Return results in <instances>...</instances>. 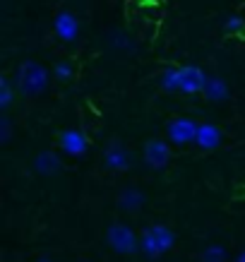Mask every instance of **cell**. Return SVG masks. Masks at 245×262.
Returning a JSON list of instances; mask_svg holds the SVG:
<instances>
[{
    "instance_id": "obj_3",
    "label": "cell",
    "mask_w": 245,
    "mask_h": 262,
    "mask_svg": "<svg viewBox=\"0 0 245 262\" xmlns=\"http://www.w3.org/2000/svg\"><path fill=\"white\" fill-rule=\"evenodd\" d=\"M106 243L118 255H132L140 250V233H135L127 224H111L106 229Z\"/></svg>"
},
{
    "instance_id": "obj_15",
    "label": "cell",
    "mask_w": 245,
    "mask_h": 262,
    "mask_svg": "<svg viewBox=\"0 0 245 262\" xmlns=\"http://www.w3.org/2000/svg\"><path fill=\"white\" fill-rule=\"evenodd\" d=\"M15 82H10L8 77H3L0 80V108L3 111H8L10 106H12V99H15V87H12Z\"/></svg>"
},
{
    "instance_id": "obj_9",
    "label": "cell",
    "mask_w": 245,
    "mask_h": 262,
    "mask_svg": "<svg viewBox=\"0 0 245 262\" xmlns=\"http://www.w3.org/2000/svg\"><path fill=\"white\" fill-rule=\"evenodd\" d=\"M53 32L58 34V39L75 41L79 36V19L72 15V12L63 10V12H58L56 19H53Z\"/></svg>"
},
{
    "instance_id": "obj_7",
    "label": "cell",
    "mask_w": 245,
    "mask_h": 262,
    "mask_svg": "<svg viewBox=\"0 0 245 262\" xmlns=\"http://www.w3.org/2000/svg\"><path fill=\"white\" fill-rule=\"evenodd\" d=\"M58 142H60V149H63L68 157H82V154H87V149H89L87 135H84L82 130H77V127L63 130Z\"/></svg>"
},
{
    "instance_id": "obj_4",
    "label": "cell",
    "mask_w": 245,
    "mask_h": 262,
    "mask_svg": "<svg viewBox=\"0 0 245 262\" xmlns=\"http://www.w3.org/2000/svg\"><path fill=\"white\" fill-rule=\"evenodd\" d=\"M207 75L197 65H181L178 68V92L183 94H199L205 92Z\"/></svg>"
},
{
    "instance_id": "obj_6",
    "label": "cell",
    "mask_w": 245,
    "mask_h": 262,
    "mask_svg": "<svg viewBox=\"0 0 245 262\" xmlns=\"http://www.w3.org/2000/svg\"><path fill=\"white\" fill-rule=\"evenodd\" d=\"M142 157H144V164L149 168H154V171L166 168L168 161H171V147L164 140H149V142L144 144Z\"/></svg>"
},
{
    "instance_id": "obj_18",
    "label": "cell",
    "mask_w": 245,
    "mask_h": 262,
    "mask_svg": "<svg viewBox=\"0 0 245 262\" xmlns=\"http://www.w3.org/2000/svg\"><path fill=\"white\" fill-rule=\"evenodd\" d=\"M53 75H56V80H70L72 75H75V68H72V63H68V60H60V63H56V68H53Z\"/></svg>"
},
{
    "instance_id": "obj_21",
    "label": "cell",
    "mask_w": 245,
    "mask_h": 262,
    "mask_svg": "<svg viewBox=\"0 0 245 262\" xmlns=\"http://www.w3.org/2000/svg\"><path fill=\"white\" fill-rule=\"evenodd\" d=\"M236 262H245V250H240V253L236 255Z\"/></svg>"
},
{
    "instance_id": "obj_8",
    "label": "cell",
    "mask_w": 245,
    "mask_h": 262,
    "mask_svg": "<svg viewBox=\"0 0 245 262\" xmlns=\"http://www.w3.org/2000/svg\"><path fill=\"white\" fill-rule=\"evenodd\" d=\"M103 161L111 171H127L130 168V151L120 140H111L103 149Z\"/></svg>"
},
{
    "instance_id": "obj_10",
    "label": "cell",
    "mask_w": 245,
    "mask_h": 262,
    "mask_svg": "<svg viewBox=\"0 0 245 262\" xmlns=\"http://www.w3.org/2000/svg\"><path fill=\"white\" fill-rule=\"evenodd\" d=\"M144 202H147L144 192L140 190V188H135V185L123 188V190H120V195H118V207L123 209V212H130V214L140 212V209L144 207Z\"/></svg>"
},
{
    "instance_id": "obj_20",
    "label": "cell",
    "mask_w": 245,
    "mask_h": 262,
    "mask_svg": "<svg viewBox=\"0 0 245 262\" xmlns=\"http://www.w3.org/2000/svg\"><path fill=\"white\" fill-rule=\"evenodd\" d=\"M108 41H111V46L113 48H125V51H132V41L127 39L125 34H111V36H108Z\"/></svg>"
},
{
    "instance_id": "obj_1",
    "label": "cell",
    "mask_w": 245,
    "mask_h": 262,
    "mask_svg": "<svg viewBox=\"0 0 245 262\" xmlns=\"http://www.w3.org/2000/svg\"><path fill=\"white\" fill-rule=\"evenodd\" d=\"M175 246V231L166 224H151L140 233V253L149 260H157Z\"/></svg>"
},
{
    "instance_id": "obj_12",
    "label": "cell",
    "mask_w": 245,
    "mask_h": 262,
    "mask_svg": "<svg viewBox=\"0 0 245 262\" xmlns=\"http://www.w3.org/2000/svg\"><path fill=\"white\" fill-rule=\"evenodd\" d=\"M60 168H63V161L58 159V154L51 149L39 151L36 159H34V171L41 176H56L60 173Z\"/></svg>"
},
{
    "instance_id": "obj_17",
    "label": "cell",
    "mask_w": 245,
    "mask_h": 262,
    "mask_svg": "<svg viewBox=\"0 0 245 262\" xmlns=\"http://www.w3.org/2000/svg\"><path fill=\"white\" fill-rule=\"evenodd\" d=\"M224 29L229 34H238V32H243L245 29V19L243 17H238V15H231L224 19Z\"/></svg>"
},
{
    "instance_id": "obj_2",
    "label": "cell",
    "mask_w": 245,
    "mask_h": 262,
    "mask_svg": "<svg viewBox=\"0 0 245 262\" xmlns=\"http://www.w3.org/2000/svg\"><path fill=\"white\" fill-rule=\"evenodd\" d=\"M12 82H15V87L27 96L41 94V92H46V87H48V70L43 65L36 63V60H24V63L17 65Z\"/></svg>"
},
{
    "instance_id": "obj_5",
    "label": "cell",
    "mask_w": 245,
    "mask_h": 262,
    "mask_svg": "<svg viewBox=\"0 0 245 262\" xmlns=\"http://www.w3.org/2000/svg\"><path fill=\"white\" fill-rule=\"evenodd\" d=\"M197 127L199 123H195L192 118H173L166 125V135L173 144H190L197 137Z\"/></svg>"
},
{
    "instance_id": "obj_19",
    "label": "cell",
    "mask_w": 245,
    "mask_h": 262,
    "mask_svg": "<svg viewBox=\"0 0 245 262\" xmlns=\"http://www.w3.org/2000/svg\"><path fill=\"white\" fill-rule=\"evenodd\" d=\"M10 137H12V120L8 116L0 118V144H8Z\"/></svg>"
},
{
    "instance_id": "obj_14",
    "label": "cell",
    "mask_w": 245,
    "mask_h": 262,
    "mask_svg": "<svg viewBox=\"0 0 245 262\" xmlns=\"http://www.w3.org/2000/svg\"><path fill=\"white\" fill-rule=\"evenodd\" d=\"M159 84L166 92H178V68H164L159 75Z\"/></svg>"
},
{
    "instance_id": "obj_16",
    "label": "cell",
    "mask_w": 245,
    "mask_h": 262,
    "mask_svg": "<svg viewBox=\"0 0 245 262\" xmlns=\"http://www.w3.org/2000/svg\"><path fill=\"white\" fill-rule=\"evenodd\" d=\"M202 262H226V248L224 246H209L202 250Z\"/></svg>"
},
{
    "instance_id": "obj_11",
    "label": "cell",
    "mask_w": 245,
    "mask_h": 262,
    "mask_svg": "<svg viewBox=\"0 0 245 262\" xmlns=\"http://www.w3.org/2000/svg\"><path fill=\"white\" fill-rule=\"evenodd\" d=\"M195 144H197L199 149H216L221 144V130L214 125V123H199Z\"/></svg>"
},
{
    "instance_id": "obj_22",
    "label": "cell",
    "mask_w": 245,
    "mask_h": 262,
    "mask_svg": "<svg viewBox=\"0 0 245 262\" xmlns=\"http://www.w3.org/2000/svg\"><path fill=\"white\" fill-rule=\"evenodd\" d=\"M34 262H51V257H39V260H34Z\"/></svg>"
},
{
    "instance_id": "obj_13",
    "label": "cell",
    "mask_w": 245,
    "mask_h": 262,
    "mask_svg": "<svg viewBox=\"0 0 245 262\" xmlns=\"http://www.w3.org/2000/svg\"><path fill=\"white\" fill-rule=\"evenodd\" d=\"M205 99L212 103H221L229 99L231 89L229 84H226V80H221V77H207V84H205Z\"/></svg>"
}]
</instances>
